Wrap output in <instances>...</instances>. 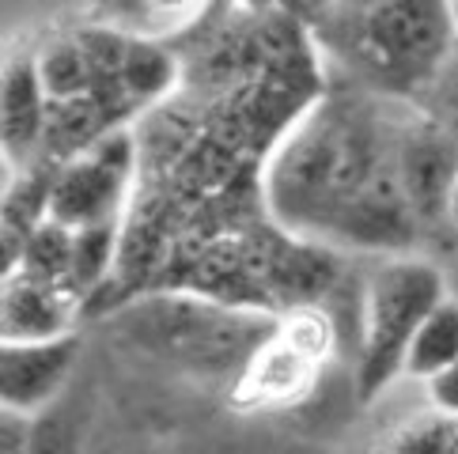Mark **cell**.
Returning a JSON list of instances; mask_svg holds the SVG:
<instances>
[{"mask_svg":"<svg viewBox=\"0 0 458 454\" xmlns=\"http://www.w3.org/2000/svg\"><path fill=\"white\" fill-rule=\"evenodd\" d=\"M232 8H239V12H254V15H261V12H281V0H227Z\"/></svg>","mask_w":458,"mask_h":454,"instance_id":"obj_19","label":"cell"},{"mask_svg":"<svg viewBox=\"0 0 458 454\" xmlns=\"http://www.w3.org/2000/svg\"><path fill=\"white\" fill-rule=\"evenodd\" d=\"M398 178L424 231H447V198L458 174V140L420 106L405 103L398 122Z\"/></svg>","mask_w":458,"mask_h":454,"instance_id":"obj_6","label":"cell"},{"mask_svg":"<svg viewBox=\"0 0 458 454\" xmlns=\"http://www.w3.org/2000/svg\"><path fill=\"white\" fill-rule=\"evenodd\" d=\"M27 235L20 223H12L8 216H0V284L12 281L15 273H23L27 262Z\"/></svg>","mask_w":458,"mask_h":454,"instance_id":"obj_16","label":"cell"},{"mask_svg":"<svg viewBox=\"0 0 458 454\" xmlns=\"http://www.w3.org/2000/svg\"><path fill=\"white\" fill-rule=\"evenodd\" d=\"M12 174H15V171L4 164V156H0V198H4V189H8V182H12Z\"/></svg>","mask_w":458,"mask_h":454,"instance_id":"obj_21","label":"cell"},{"mask_svg":"<svg viewBox=\"0 0 458 454\" xmlns=\"http://www.w3.org/2000/svg\"><path fill=\"white\" fill-rule=\"evenodd\" d=\"M140 171V144L129 129H114L91 148L76 152L54 171L50 220L64 227H91L125 220L133 205V182Z\"/></svg>","mask_w":458,"mask_h":454,"instance_id":"obj_5","label":"cell"},{"mask_svg":"<svg viewBox=\"0 0 458 454\" xmlns=\"http://www.w3.org/2000/svg\"><path fill=\"white\" fill-rule=\"evenodd\" d=\"M80 360V333L54 340H0V409L35 420L64 398Z\"/></svg>","mask_w":458,"mask_h":454,"instance_id":"obj_7","label":"cell"},{"mask_svg":"<svg viewBox=\"0 0 458 454\" xmlns=\"http://www.w3.org/2000/svg\"><path fill=\"white\" fill-rule=\"evenodd\" d=\"M322 375V364L307 360L292 345L276 337V326L269 340L261 345L247 367L232 383V401L239 409H288V405L303 401Z\"/></svg>","mask_w":458,"mask_h":454,"instance_id":"obj_10","label":"cell"},{"mask_svg":"<svg viewBox=\"0 0 458 454\" xmlns=\"http://www.w3.org/2000/svg\"><path fill=\"white\" fill-rule=\"evenodd\" d=\"M69 265H72V227H64L57 220H42L35 231L27 235L23 273H30V277H38V281L69 288Z\"/></svg>","mask_w":458,"mask_h":454,"instance_id":"obj_14","label":"cell"},{"mask_svg":"<svg viewBox=\"0 0 458 454\" xmlns=\"http://www.w3.org/2000/svg\"><path fill=\"white\" fill-rule=\"evenodd\" d=\"M451 454H458V432H454V443H451Z\"/></svg>","mask_w":458,"mask_h":454,"instance_id":"obj_22","label":"cell"},{"mask_svg":"<svg viewBox=\"0 0 458 454\" xmlns=\"http://www.w3.org/2000/svg\"><path fill=\"white\" fill-rule=\"evenodd\" d=\"M276 315L254 307H232L198 291H159L129 299L118 311V333H125L148 356H163L198 375H235L266 345Z\"/></svg>","mask_w":458,"mask_h":454,"instance_id":"obj_3","label":"cell"},{"mask_svg":"<svg viewBox=\"0 0 458 454\" xmlns=\"http://www.w3.org/2000/svg\"><path fill=\"white\" fill-rule=\"evenodd\" d=\"M405 103L341 80L273 140L261 198L273 227L326 250L409 254L420 223L398 178Z\"/></svg>","mask_w":458,"mask_h":454,"instance_id":"obj_1","label":"cell"},{"mask_svg":"<svg viewBox=\"0 0 458 454\" xmlns=\"http://www.w3.org/2000/svg\"><path fill=\"white\" fill-rule=\"evenodd\" d=\"M447 277L420 254H383L364 281L356 337V398L375 401L405 371V352L420 322L447 299Z\"/></svg>","mask_w":458,"mask_h":454,"instance_id":"obj_4","label":"cell"},{"mask_svg":"<svg viewBox=\"0 0 458 454\" xmlns=\"http://www.w3.org/2000/svg\"><path fill=\"white\" fill-rule=\"evenodd\" d=\"M447 231H451V239H458V174H454L451 198H447Z\"/></svg>","mask_w":458,"mask_h":454,"instance_id":"obj_20","label":"cell"},{"mask_svg":"<svg viewBox=\"0 0 458 454\" xmlns=\"http://www.w3.org/2000/svg\"><path fill=\"white\" fill-rule=\"evenodd\" d=\"M454 15H458V0H454Z\"/></svg>","mask_w":458,"mask_h":454,"instance_id":"obj_23","label":"cell"},{"mask_svg":"<svg viewBox=\"0 0 458 454\" xmlns=\"http://www.w3.org/2000/svg\"><path fill=\"white\" fill-rule=\"evenodd\" d=\"M341 80L417 103L458 50L454 0H330L307 23Z\"/></svg>","mask_w":458,"mask_h":454,"instance_id":"obj_2","label":"cell"},{"mask_svg":"<svg viewBox=\"0 0 458 454\" xmlns=\"http://www.w3.org/2000/svg\"><path fill=\"white\" fill-rule=\"evenodd\" d=\"M454 432H458V420H447L428 409V413L398 420L379 440L375 454H451Z\"/></svg>","mask_w":458,"mask_h":454,"instance_id":"obj_13","label":"cell"},{"mask_svg":"<svg viewBox=\"0 0 458 454\" xmlns=\"http://www.w3.org/2000/svg\"><path fill=\"white\" fill-rule=\"evenodd\" d=\"M91 8L95 23L122 30L129 38L167 46L186 30H198L212 0H91Z\"/></svg>","mask_w":458,"mask_h":454,"instance_id":"obj_11","label":"cell"},{"mask_svg":"<svg viewBox=\"0 0 458 454\" xmlns=\"http://www.w3.org/2000/svg\"><path fill=\"white\" fill-rule=\"evenodd\" d=\"M50 103L38 76L35 46H12L0 54V156L12 171L42 164Z\"/></svg>","mask_w":458,"mask_h":454,"instance_id":"obj_8","label":"cell"},{"mask_svg":"<svg viewBox=\"0 0 458 454\" xmlns=\"http://www.w3.org/2000/svg\"><path fill=\"white\" fill-rule=\"evenodd\" d=\"M458 360V299L447 296L436 303V311L420 322L413 345L405 352V371L409 379H432L436 371Z\"/></svg>","mask_w":458,"mask_h":454,"instance_id":"obj_12","label":"cell"},{"mask_svg":"<svg viewBox=\"0 0 458 454\" xmlns=\"http://www.w3.org/2000/svg\"><path fill=\"white\" fill-rule=\"evenodd\" d=\"M27 450H30V420L0 409V454H27Z\"/></svg>","mask_w":458,"mask_h":454,"instance_id":"obj_17","label":"cell"},{"mask_svg":"<svg viewBox=\"0 0 458 454\" xmlns=\"http://www.w3.org/2000/svg\"><path fill=\"white\" fill-rule=\"evenodd\" d=\"M326 4H330V0H281V12H288L292 20H300V23H310Z\"/></svg>","mask_w":458,"mask_h":454,"instance_id":"obj_18","label":"cell"},{"mask_svg":"<svg viewBox=\"0 0 458 454\" xmlns=\"http://www.w3.org/2000/svg\"><path fill=\"white\" fill-rule=\"evenodd\" d=\"M424 398H428V409L458 420V360L447 364L444 371H436L432 379H424Z\"/></svg>","mask_w":458,"mask_h":454,"instance_id":"obj_15","label":"cell"},{"mask_svg":"<svg viewBox=\"0 0 458 454\" xmlns=\"http://www.w3.org/2000/svg\"><path fill=\"white\" fill-rule=\"evenodd\" d=\"M84 303L64 284L15 273L0 284V340H54L76 333Z\"/></svg>","mask_w":458,"mask_h":454,"instance_id":"obj_9","label":"cell"}]
</instances>
